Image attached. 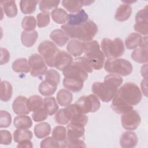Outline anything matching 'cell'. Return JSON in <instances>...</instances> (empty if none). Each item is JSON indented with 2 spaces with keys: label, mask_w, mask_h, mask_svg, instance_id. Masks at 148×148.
<instances>
[{
  "label": "cell",
  "mask_w": 148,
  "mask_h": 148,
  "mask_svg": "<svg viewBox=\"0 0 148 148\" xmlns=\"http://www.w3.org/2000/svg\"><path fill=\"white\" fill-rule=\"evenodd\" d=\"M84 127L68 123L66 126V139L65 141L69 142L84 139Z\"/></svg>",
  "instance_id": "cell-13"
},
{
  "label": "cell",
  "mask_w": 148,
  "mask_h": 148,
  "mask_svg": "<svg viewBox=\"0 0 148 148\" xmlns=\"http://www.w3.org/2000/svg\"><path fill=\"white\" fill-rule=\"evenodd\" d=\"M131 58L138 63H147L148 61L147 47H139L134 49L131 53Z\"/></svg>",
  "instance_id": "cell-26"
},
{
  "label": "cell",
  "mask_w": 148,
  "mask_h": 148,
  "mask_svg": "<svg viewBox=\"0 0 148 148\" xmlns=\"http://www.w3.org/2000/svg\"><path fill=\"white\" fill-rule=\"evenodd\" d=\"M1 52V65H4L8 63L10 60V53L9 51L3 47H1L0 49Z\"/></svg>",
  "instance_id": "cell-53"
},
{
  "label": "cell",
  "mask_w": 148,
  "mask_h": 148,
  "mask_svg": "<svg viewBox=\"0 0 148 148\" xmlns=\"http://www.w3.org/2000/svg\"><path fill=\"white\" fill-rule=\"evenodd\" d=\"M123 81L120 76L109 74L104 77L103 82H94L92 85L91 90L102 102H109L117 94L118 87L121 85Z\"/></svg>",
  "instance_id": "cell-1"
},
{
  "label": "cell",
  "mask_w": 148,
  "mask_h": 148,
  "mask_svg": "<svg viewBox=\"0 0 148 148\" xmlns=\"http://www.w3.org/2000/svg\"><path fill=\"white\" fill-rule=\"evenodd\" d=\"M73 57L69 53L64 50H60L55 59L54 67L62 71L73 62Z\"/></svg>",
  "instance_id": "cell-14"
},
{
  "label": "cell",
  "mask_w": 148,
  "mask_h": 148,
  "mask_svg": "<svg viewBox=\"0 0 148 148\" xmlns=\"http://www.w3.org/2000/svg\"><path fill=\"white\" fill-rule=\"evenodd\" d=\"M57 87L47 82L46 80L42 81L39 86V92L40 94L45 97H50L54 94L57 90Z\"/></svg>",
  "instance_id": "cell-38"
},
{
  "label": "cell",
  "mask_w": 148,
  "mask_h": 148,
  "mask_svg": "<svg viewBox=\"0 0 148 148\" xmlns=\"http://www.w3.org/2000/svg\"><path fill=\"white\" fill-rule=\"evenodd\" d=\"M64 87L67 90L77 92L82 90L84 86V82L74 78L65 77L62 81Z\"/></svg>",
  "instance_id": "cell-21"
},
{
  "label": "cell",
  "mask_w": 148,
  "mask_h": 148,
  "mask_svg": "<svg viewBox=\"0 0 148 148\" xmlns=\"http://www.w3.org/2000/svg\"><path fill=\"white\" fill-rule=\"evenodd\" d=\"M57 101L58 104L61 106H67L71 104L72 101V94L65 89L59 90L56 95Z\"/></svg>",
  "instance_id": "cell-27"
},
{
  "label": "cell",
  "mask_w": 148,
  "mask_h": 148,
  "mask_svg": "<svg viewBox=\"0 0 148 148\" xmlns=\"http://www.w3.org/2000/svg\"><path fill=\"white\" fill-rule=\"evenodd\" d=\"M132 14V8L130 4L123 3L117 9L114 14V18L118 21H125L127 20Z\"/></svg>",
  "instance_id": "cell-18"
},
{
  "label": "cell",
  "mask_w": 148,
  "mask_h": 148,
  "mask_svg": "<svg viewBox=\"0 0 148 148\" xmlns=\"http://www.w3.org/2000/svg\"><path fill=\"white\" fill-rule=\"evenodd\" d=\"M101 47L105 57L108 58L120 57L125 51L124 42L119 38L114 39L103 38L101 43Z\"/></svg>",
  "instance_id": "cell-5"
},
{
  "label": "cell",
  "mask_w": 148,
  "mask_h": 148,
  "mask_svg": "<svg viewBox=\"0 0 148 148\" xmlns=\"http://www.w3.org/2000/svg\"><path fill=\"white\" fill-rule=\"evenodd\" d=\"M50 38L56 45L60 47L64 46L69 40L67 34L62 29H60L52 31L50 34Z\"/></svg>",
  "instance_id": "cell-20"
},
{
  "label": "cell",
  "mask_w": 148,
  "mask_h": 148,
  "mask_svg": "<svg viewBox=\"0 0 148 148\" xmlns=\"http://www.w3.org/2000/svg\"><path fill=\"white\" fill-rule=\"evenodd\" d=\"M138 142V136L135 132L131 131L123 133L120 139V145L123 148H132Z\"/></svg>",
  "instance_id": "cell-15"
},
{
  "label": "cell",
  "mask_w": 148,
  "mask_h": 148,
  "mask_svg": "<svg viewBox=\"0 0 148 148\" xmlns=\"http://www.w3.org/2000/svg\"><path fill=\"white\" fill-rule=\"evenodd\" d=\"M61 28L69 38L77 39L83 42L92 40L98 32L97 25L91 20L76 26L65 24L61 26Z\"/></svg>",
  "instance_id": "cell-2"
},
{
  "label": "cell",
  "mask_w": 148,
  "mask_h": 148,
  "mask_svg": "<svg viewBox=\"0 0 148 148\" xmlns=\"http://www.w3.org/2000/svg\"><path fill=\"white\" fill-rule=\"evenodd\" d=\"M143 37L136 32L130 34L125 40V45L128 49H135L142 45Z\"/></svg>",
  "instance_id": "cell-22"
},
{
  "label": "cell",
  "mask_w": 148,
  "mask_h": 148,
  "mask_svg": "<svg viewBox=\"0 0 148 148\" xmlns=\"http://www.w3.org/2000/svg\"><path fill=\"white\" fill-rule=\"evenodd\" d=\"M28 99L22 95H19L13 101L12 103V109L14 113L19 114H28L29 113L27 106Z\"/></svg>",
  "instance_id": "cell-16"
},
{
  "label": "cell",
  "mask_w": 148,
  "mask_h": 148,
  "mask_svg": "<svg viewBox=\"0 0 148 148\" xmlns=\"http://www.w3.org/2000/svg\"><path fill=\"white\" fill-rule=\"evenodd\" d=\"M1 8L7 17L13 18L17 14V8L15 1H5L1 2Z\"/></svg>",
  "instance_id": "cell-24"
},
{
  "label": "cell",
  "mask_w": 148,
  "mask_h": 148,
  "mask_svg": "<svg viewBox=\"0 0 148 148\" xmlns=\"http://www.w3.org/2000/svg\"><path fill=\"white\" fill-rule=\"evenodd\" d=\"M59 1H47L42 0L39 2V7L40 11L44 13H49L51 10H54L58 6Z\"/></svg>",
  "instance_id": "cell-39"
},
{
  "label": "cell",
  "mask_w": 148,
  "mask_h": 148,
  "mask_svg": "<svg viewBox=\"0 0 148 148\" xmlns=\"http://www.w3.org/2000/svg\"><path fill=\"white\" fill-rule=\"evenodd\" d=\"M85 57L94 70H100L104 65L105 56L100 49L98 42L95 40L83 42Z\"/></svg>",
  "instance_id": "cell-3"
},
{
  "label": "cell",
  "mask_w": 148,
  "mask_h": 148,
  "mask_svg": "<svg viewBox=\"0 0 148 148\" xmlns=\"http://www.w3.org/2000/svg\"><path fill=\"white\" fill-rule=\"evenodd\" d=\"M36 21L35 18L32 16H27L23 18L21 21V27L25 31H34L36 26Z\"/></svg>",
  "instance_id": "cell-40"
},
{
  "label": "cell",
  "mask_w": 148,
  "mask_h": 148,
  "mask_svg": "<svg viewBox=\"0 0 148 148\" xmlns=\"http://www.w3.org/2000/svg\"><path fill=\"white\" fill-rule=\"evenodd\" d=\"M12 122L11 114L6 110L0 111V127L7 128L9 127Z\"/></svg>",
  "instance_id": "cell-45"
},
{
  "label": "cell",
  "mask_w": 148,
  "mask_h": 148,
  "mask_svg": "<svg viewBox=\"0 0 148 148\" xmlns=\"http://www.w3.org/2000/svg\"><path fill=\"white\" fill-rule=\"evenodd\" d=\"M13 125L17 129H29L32 125V120L28 116L19 114L14 117Z\"/></svg>",
  "instance_id": "cell-25"
},
{
  "label": "cell",
  "mask_w": 148,
  "mask_h": 148,
  "mask_svg": "<svg viewBox=\"0 0 148 148\" xmlns=\"http://www.w3.org/2000/svg\"><path fill=\"white\" fill-rule=\"evenodd\" d=\"M135 23H148L147 6L139 10L135 16Z\"/></svg>",
  "instance_id": "cell-49"
},
{
  "label": "cell",
  "mask_w": 148,
  "mask_h": 148,
  "mask_svg": "<svg viewBox=\"0 0 148 148\" xmlns=\"http://www.w3.org/2000/svg\"><path fill=\"white\" fill-rule=\"evenodd\" d=\"M17 147L21 148H31L33 147V145L30 140H24L18 143Z\"/></svg>",
  "instance_id": "cell-54"
},
{
  "label": "cell",
  "mask_w": 148,
  "mask_h": 148,
  "mask_svg": "<svg viewBox=\"0 0 148 148\" xmlns=\"http://www.w3.org/2000/svg\"><path fill=\"white\" fill-rule=\"evenodd\" d=\"M51 132V126L46 122H42L36 124L34 127V133L35 136L42 139L48 136Z\"/></svg>",
  "instance_id": "cell-30"
},
{
  "label": "cell",
  "mask_w": 148,
  "mask_h": 148,
  "mask_svg": "<svg viewBox=\"0 0 148 148\" xmlns=\"http://www.w3.org/2000/svg\"><path fill=\"white\" fill-rule=\"evenodd\" d=\"M66 50L71 56L78 57L84 53L83 42L77 39L71 40L67 45Z\"/></svg>",
  "instance_id": "cell-19"
},
{
  "label": "cell",
  "mask_w": 148,
  "mask_h": 148,
  "mask_svg": "<svg viewBox=\"0 0 148 148\" xmlns=\"http://www.w3.org/2000/svg\"><path fill=\"white\" fill-rule=\"evenodd\" d=\"M52 137L60 144V147H64V143L66 139V129L63 126L55 127L52 131Z\"/></svg>",
  "instance_id": "cell-29"
},
{
  "label": "cell",
  "mask_w": 148,
  "mask_h": 148,
  "mask_svg": "<svg viewBox=\"0 0 148 148\" xmlns=\"http://www.w3.org/2000/svg\"><path fill=\"white\" fill-rule=\"evenodd\" d=\"M110 108L115 113L120 114H123L133 109L132 106L125 102L117 94L113 98Z\"/></svg>",
  "instance_id": "cell-12"
},
{
  "label": "cell",
  "mask_w": 148,
  "mask_h": 148,
  "mask_svg": "<svg viewBox=\"0 0 148 148\" xmlns=\"http://www.w3.org/2000/svg\"><path fill=\"white\" fill-rule=\"evenodd\" d=\"M47 113L44 108H40L33 112L32 114V120L35 122H40L45 120L47 118Z\"/></svg>",
  "instance_id": "cell-47"
},
{
  "label": "cell",
  "mask_w": 148,
  "mask_h": 148,
  "mask_svg": "<svg viewBox=\"0 0 148 148\" xmlns=\"http://www.w3.org/2000/svg\"><path fill=\"white\" fill-rule=\"evenodd\" d=\"M105 71L119 76H127L130 75L133 70L131 63L123 58H108L104 64Z\"/></svg>",
  "instance_id": "cell-4"
},
{
  "label": "cell",
  "mask_w": 148,
  "mask_h": 148,
  "mask_svg": "<svg viewBox=\"0 0 148 148\" xmlns=\"http://www.w3.org/2000/svg\"><path fill=\"white\" fill-rule=\"evenodd\" d=\"M32 137V132L28 129H17L13 133L14 140L17 143H19L24 140H31Z\"/></svg>",
  "instance_id": "cell-36"
},
{
  "label": "cell",
  "mask_w": 148,
  "mask_h": 148,
  "mask_svg": "<svg viewBox=\"0 0 148 148\" xmlns=\"http://www.w3.org/2000/svg\"><path fill=\"white\" fill-rule=\"evenodd\" d=\"M1 144L9 145L12 143V136L10 131L8 130H1Z\"/></svg>",
  "instance_id": "cell-50"
},
{
  "label": "cell",
  "mask_w": 148,
  "mask_h": 148,
  "mask_svg": "<svg viewBox=\"0 0 148 148\" xmlns=\"http://www.w3.org/2000/svg\"><path fill=\"white\" fill-rule=\"evenodd\" d=\"M13 94V87L8 81H2L1 83V100L3 102L9 101Z\"/></svg>",
  "instance_id": "cell-31"
},
{
  "label": "cell",
  "mask_w": 148,
  "mask_h": 148,
  "mask_svg": "<svg viewBox=\"0 0 148 148\" xmlns=\"http://www.w3.org/2000/svg\"><path fill=\"white\" fill-rule=\"evenodd\" d=\"M64 147H86V145L84 140L82 139H79L72 141H65L64 143Z\"/></svg>",
  "instance_id": "cell-52"
},
{
  "label": "cell",
  "mask_w": 148,
  "mask_h": 148,
  "mask_svg": "<svg viewBox=\"0 0 148 148\" xmlns=\"http://www.w3.org/2000/svg\"><path fill=\"white\" fill-rule=\"evenodd\" d=\"M45 80L51 84L57 87L60 81L59 73L53 69L47 70L45 73Z\"/></svg>",
  "instance_id": "cell-41"
},
{
  "label": "cell",
  "mask_w": 148,
  "mask_h": 148,
  "mask_svg": "<svg viewBox=\"0 0 148 148\" xmlns=\"http://www.w3.org/2000/svg\"><path fill=\"white\" fill-rule=\"evenodd\" d=\"M73 63L78 65L87 73H91L93 71V69L92 68L90 62L85 57H78L75 59Z\"/></svg>",
  "instance_id": "cell-43"
},
{
  "label": "cell",
  "mask_w": 148,
  "mask_h": 148,
  "mask_svg": "<svg viewBox=\"0 0 148 148\" xmlns=\"http://www.w3.org/2000/svg\"><path fill=\"white\" fill-rule=\"evenodd\" d=\"M134 29L139 34L147 36L148 34V23H135Z\"/></svg>",
  "instance_id": "cell-51"
},
{
  "label": "cell",
  "mask_w": 148,
  "mask_h": 148,
  "mask_svg": "<svg viewBox=\"0 0 148 148\" xmlns=\"http://www.w3.org/2000/svg\"><path fill=\"white\" fill-rule=\"evenodd\" d=\"M51 16L53 20L58 24H65L68 18V14L62 8H56L52 10Z\"/></svg>",
  "instance_id": "cell-32"
},
{
  "label": "cell",
  "mask_w": 148,
  "mask_h": 148,
  "mask_svg": "<svg viewBox=\"0 0 148 148\" xmlns=\"http://www.w3.org/2000/svg\"><path fill=\"white\" fill-rule=\"evenodd\" d=\"M38 1L21 0L20 2V7L21 12L24 14H32L35 11Z\"/></svg>",
  "instance_id": "cell-37"
},
{
  "label": "cell",
  "mask_w": 148,
  "mask_h": 148,
  "mask_svg": "<svg viewBox=\"0 0 148 148\" xmlns=\"http://www.w3.org/2000/svg\"><path fill=\"white\" fill-rule=\"evenodd\" d=\"M62 74L65 77L76 79L83 82L88 77V73L73 62L62 71Z\"/></svg>",
  "instance_id": "cell-11"
},
{
  "label": "cell",
  "mask_w": 148,
  "mask_h": 148,
  "mask_svg": "<svg viewBox=\"0 0 148 148\" xmlns=\"http://www.w3.org/2000/svg\"><path fill=\"white\" fill-rule=\"evenodd\" d=\"M123 127L128 130L132 131L136 130L141 122V118L139 114L135 110H131L123 114L121 118Z\"/></svg>",
  "instance_id": "cell-10"
},
{
  "label": "cell",
  "mask_w": 148,
  "mask_h": 148,
  "mask_svg": "<svg viewBox=\"0 0 148 148\" xmlns=\"http://www.w3.org/2000/svg\"><path fill=\"white\" fill-rule=\"evenodd\" d=\"M28 62L30 66V73L33 77H39L45 75L47 67L46 62L43 57L36 53L30 56L28 58Z\"/></svg>",
  "instance_id": "cell-9"
},
{
  "label": "cell",
  "mask_w": 148,
  "mask_h": 148,
  "mask_svg": "<svg viewBox=\"0 0 148 148\" xmlns=\"http://www.w3.org/2000/svg\"><path fill=\"white\" fill-rule=\"evenodd\" d=\"M62 5L67 11L71 13H76L79 12L83 6V1H62Z\"/></svg>",
  "instance_id": "cell-35"
},
{
  "label": "cell",
  "mask_w": 148,
  "mask_h": 148,
  "mask_svg": "<svg viewBox=\"0 0 148 148\" xmlns=\"http://www.w3.org/2000/svg\"><path fill=\"white\" fill-rule=\"evenodd\" d=\"M55 121L60 125H65L69 123V120L64 110V109L58 110L54 116Z\"/></svg>",
  "instance_id": "cell-46"
},
{
  "label": "cell",
  "mask_w": 148,
  "mask_h": 148,
  "mask_svg": "<svg viewBox=\"0 0 148 148\" xmlns=\"http://www.w3.org/2000/svg\"><path fill=\"white\" fill-rule=\"evenodd\" d=\"M75 105L79 111L83 114L96 112L101 106L98 98L94 94L80 97L76 101Z\"/></svg>",
  "instance_id": "cell-8"
},
{
  "label": "cell",
  "mask_w": 148,
  "mask_h": 148,
  "mask_svg": "<svg viewBox=\"0 0 148 148\" xmlns=\"http://www.w3.org/2000/svg\"><path fill=\"white\" fill-rule=\"evenodd\" d=\"M117 94L132 106L138 105L140 102L142 96L139 87L131 82L123 84L118 90Z\"/></svg>",
  "instance_id": "cell-6"
},
{
  "label": "cell",
  "mask_w": 148,
  "mask_h": 148,
  "mask_svg": "<svg viewBox=\"0 0 148 148\" xmlns=\"http://www.w3.org/2000/svg\"><path fill=\"white\" fill-rule=\"evenodd\" d=\"M88 122L87 116L82 113L79 112L75 114L71 119L69 123L73 125L84 127Z\"/></svg>",
  "instance_id": "cell-42"
},
{
  "label": "cell",
  "mask_w": 148,
  "mask_h": 148,
  "mask_svg": "<svg viewBox=\"0 0 148 148\" xmlns=\"http://www.w3.org/2000/svg\"><path fill=\"white\" fill-rule=\"evenodd\" d=\"M38 51L49 66H54L55 59L60 51L54 43L50 40H44L39 45Z\"/></svg>",
  "instance_id": "cell-7"
},
{
  "label": "cell",
  "mask_w": 148,
  "mask_h": 148,
  "mask_svg": "<svg viewBox=\"0 0 148 148\" xmlns=\"http://www.w3.org/2000/svg\"><path fill=\"white\" fill-rule=\"evenodd\" d=\"M38 38V33L36 31H23L21 34V40L22 44L27 47L33 46Z\"/></svg>",
  "instance_id": "cell-23"
},
{
  "label": "cell",
  "mask_w": 148,
  "mask_h": 148,
  "mask_svg": "<svg viewBox=\"0 0 148 148\" xmlns=\"http://www.w3.org/2000/svg\"><path fill=\"white\" fill-rule=\"evenodd\" d=\"M40 147L42 148L60 147V144L52 136H49L46 138L41 141Z\"/></svg>",
  "instance_id": "cell-48"
},
{
  "label": "cell",
  "mask_w": 148,
  "mask_h": 148,
  "mask_svg": "<svg viewBox=\"0 0 148 148\" xmlns=\"http://www.w3.org/2000/svg\"><path fill=\"white\" fill-rule=\"evenodd\" d=\"M13 70L17 73H27L30 71V66L28 61L25 58H20L16 60L12 64Z\"/></svg>",
  "instance_id": "cell-28"
},
{
  "label": "cell",
  "mask_w": 148,
  "mask_h": 148,
  "mask_svg": "<svg viewBox=\"0 0 148 148\" xmlns=\"http://www.w3.org/2000/svg\"><path fill=\"white\" fill-rule=\"evenodd\" d=\"M43 108L48 115L52 116L58 111V105L54 97H49L43 99Z\"/></svg>",
  "instance_id": "cell-33"
},
{
  "label": "cell",
  "mask_w": 148,
  "mask_h": 148,
  "mask_svg": "<svg viewBox=\"0 0 148 148\" xmlns=\"http://www.w3.org/2000/svg\"><path fill=\"white\" fill-rule=\"evenodd\" d=\"M27 106L29 110L34 112L43 107V99L39 95H32L28 99Z\"/></svg>",
  "instance_id": "cell-34"
},
{
  "label": "cell",
  "mask_w": 148,
  "mask_h": 148,
  "mask_svg": "<svg viewBox=\"0 0 148 148\" xmlns=\"http://www.w3.org/2000/svg\"><path fill=\"white\" fill-rule=\"evenodd\" d=\"M37 25L39 28H44L47 27L50 21V14L49 13H39L36 16Z\"/></svg>",
  "instance_id": "cell-44"
},
{
  "label": "cell",
  "mask_w": 148,
  "mask_h": 148,
  "mask_svg": "<svg viewBox=\"0 0 148 148\" xmlns=\"http://www.w3.org/2000/svg\"><path fill=\"white\" fill-rule=\"evenodd\" d=\"M88 18V16L84 10L81 9L76 13H71L68 14L67 24L73 26L81 25L86 21Z\"/></svg>",
  "instance_id": "cell-17"
}]
</instances>
